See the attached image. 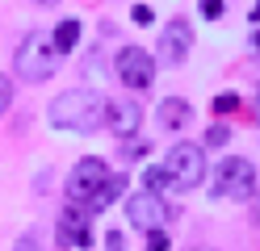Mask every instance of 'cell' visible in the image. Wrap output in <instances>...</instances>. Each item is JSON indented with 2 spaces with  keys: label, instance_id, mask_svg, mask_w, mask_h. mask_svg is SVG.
Returning a JSON list of instances; mask_svg holds the SVG:
<instances>
[{
  "label": "cell",
  "instance_id": "6da1fadb",
  "mask_svg": "<svg viewBox=\"0 0 260 251\" xmlns=\"http://www.w3.org/2000/svg\"><path fill=\"white\" fill-rule=\"evenodd\" d=\"M51 126L72 134H92L109 126V100L96 88H68L51 100Z\"/></svg>",
  "mask_w": 260,
  "mask_h": 251
},
{
  "label": "cell",
  "instance_id": "7a4b0ae2",
  "mask_svg": "<svg viewBox=\"0 0 260 251\" xmlns=\"http://www.w3.org/2000/svg\"><path fill=\"white\" fill-rule=\"evenodd\" d=\"M59 63H63V50L55 46V33L34 29V33L21 38L17 55H13V71L21 80H29V84H42V80H51L59 71Z\"/></svg>",
  "mask_w": 260,
  "mask_h": 251
},
{
  "label": "cell",
  "instance_id": "3957f363",
  "mask_svg": "<svg viewBox=\"0 0 260 251\" xmlns=\"http://www.w3.org/2000/svg\"><path fill=\"white\" fill-rule=\"evenodd\" d=\"M164 167H168V176H172V189L176 193H189V189H198V184L206 180V151L198 142H176L168 151Z\"/></svg>",
  "mask_w": 260,
  "mask_h": 251
},
{
  "label": "cell",
  "instance_id": "277c9868",
  "mask_svg": "<svg viewBox=\"0 0 260 251\" xmlns=\"http://www.w3.org/2000/svg\"><path fill=\"white\" fill-rule=\"evenodd\" d=\"M256 189H260V184H256V167L243 159V155H231V159L218 163V172H214V193H218V197L252 201Z\"/></svg>",
  "mask_w": 260,
  "mask_h": 251
},
{
  "label": "cell",
  "instance_id": "5b68a950",
  "mask_svg": "<svg viewBox=\"0 0 260 251\" xmlns=\"http://www.w3.org/2000/svg\"><path fill=\"white\" fill-rule=\"evenodd\" d=\"M109 167H105V159H96V155H88V159H80L72 172H68V201H76V205H92L96 201V193L109 184Z\"/></svg>",
  "mask_w": 260,
  "mask_h": 251
},
{
  "label": "cell",
  "instance_id": "8992f818",
  "mask_svg": "<svg viewBox=\"0 0 260 251\" xmlns=\"http://www.w3.org/2000/svg\"><path fill=\"white\" fill-rule=\"evenodd\" d=\"M172 213H176V209H168L164 193L139 189V193H130V197H126V222L135 226V230H159Z\"/></svg>",
  "mask_w": 260,
  "mask_h": 251
},
{
  "label": "cell",
  "instance_id": "52a82bcc",
  "mask_svg": "<svg viewBox=\"0 0 260 251\" xmlns=\"http://www.w3.org/2000/svg\"><path fill=\"white\" fill-rule=\"evenodd\" d=\"M118 80L126 84V88H151V80H155V59L147 55L143 46H122L118 50Z\"/></svg>",
  "mask_w": 260,
  "mask_h": 251
},
{
  "label": "cell",
  "instance_id": "ba28073f",
  "mask_svg": "<svg viewBox=\"0 0 260 251\" xmlns=\"http://www.w3.org/2000/svg\"><path fill=\"white\" fill-rule=\"evenodd\" d=\"M189 46H193V25L185 17H172V21L159 29V63L164 67H181L189 59Z\"/></svg>",
  "mask_w": 260,
  "mask_h": 251
},
{
  "label": "cell",
  "instance_id": "9c48e42d",
  "mask_svg": "<svg viewBox=\"0 0 260 251\" xmlns=\"http://www.w3.org/2000/svg\"><path fill=\"white\" fill-rule=\"evenodd\" d=\"M88 218L92 209L88 205H76L59 218V247H92V230H88Z\"/></svg>",
  "mask_w": 260,
  "mask_h": 251
},
{
  "label": "cell",
  "instance_id": "30bf717a",
  "mask_svg": "<svg viewBox=\"0 0 260 251\" xmlns=\"http://www.w3.org/2000/svg\"><path fill=\"white\" fill-rule=\"evenodd\" d=\"M139 126H143V109L135 100H113L109 105V130L118 134V138H135Z\"/></svg>",
  "mask_w": 260,
  "mask_h": 251
},
{
  "label": "cell",
  "instance_id": "8fae6325",
  "mask_svg": "<svg viewBox=\"0 0 260 251\" xmlns=\"http://www.w3.org/2000/svg\"><path fill=\"white\" fill-rule=\"evenodd\" d=\"M189 122H193L189 100H181V96H164L159 100V126L164 130H185Z\"/></svg>",
  "mask_w": 260,
  "mask_h": 251
},
{
  "label": "cell",
  "instance_id": "7c38bea8",
  "mask_svg": "<svg viewBox=\"0 0 260 251\" xmlns=\"http://www.w3.org/2000/svg\"><path fill=\"white\" fill-rule=\"evenodd\" d=\"M76 42H80V21H76V17L59 21V25H55V46L63 50V55H72V50H76Z\"/></svg>",
  "mask_w": 260,
  "mask_h": 251
},
{
  "label": "cell",
  "instance_id": "4fadbf2b",
  "mask_svg": "<svg viewBox=\"0 0 260 251\" xmlns=\"http://www.w3.org/2000/svg\"><path fill=\"white\" fill-rule=\"evenodd\" d=\"M122 189H126V176H109V184H105V189H101V193H96V201H92V205H88V209H92V213H101V209H105V205H109V201H113V197H118Z\"/></svg>",
  "mask_w": 260,
  "mask_h": 251
},
{
  "label": "cell",
  "instance_id": "5bb4252c",
  "mask_svg": "<svg viewBox=\"0 0 260 251\" xmlns=\"http://www.w3.org/2000/svg\"><path fill=\"white\" fill-rule=\"evenodd\" d=\"M168 184H172L168 167H147V176H143V189H151V193H164Z\"/></svg>",
  "mask_w": 260,
  "mask_h": 251
},
{
  "label": "cell",
  "instance_id": "9a60e30c",
  "mask_svg": "<svg viewBox=\"0 0 260 251\" xmlns=\"http://www.w3.org/2000/svg\"><path fill=\"white\" fill-rule=\"evenodd\" d=\"M235 109H239V96H235V92H218V96H214V113L226 117V113H235Z\"/></svg>",
  "mask_w": 260,
  "mask_h": 251
},
{
  "label": "cell",
  "instance_id": "2e32d148",
  "mask_svg": "<svg viewBox=\"0 0 260 251\" xmlns=\"http://www.w3.org/2000/svg\"><path fill=\"white\" fill-rule=\"evenodd\" d=\"M147 147H151V142H143V138H126L122 159H143V155H147Z\"/></svg>",
  "mask_w": 260,
  "mask_h": 251
},
{
  "label": "cell",
  "instance_id": "e0dca14e",
  "mask_svg": "<svg viewBox=\"0 0 260 251\" xmlns=\"http://www.w3.org/2000/svg\"><path fill=\"white\" fill-rule=\"evenodd\" d=\"M226 138H231V130H226V126H210L206 130V147H222Z\"/></svg>",
  "mask_w": 260,
  "mask_h": 251
},
{
  "label": "cell",
  "instance_id": "ac0fdd59",
  "mask_svg": "<svg viewBox=\"0 0 260 251\" xmlns=\"http://www.w3.org/2000/svg\"><path fill=\"white\" fill-rule=\"evenodd\" d=\"M147 251H168V234H164V226H159V230H147Z\"/></svg>",
  "mask_w": 260,
  "mask_h": 251
},
{
  "label": "cell",
  "instance_id": "d6986e66",
  "mask_svg": "<svg viewBox=\"0 0 260 251\" xmlns=\"http://www.w3.org/2000/svg\"><path fill=\"white\" fill-rule=\"evenodd\" d=\"M9 105H13V80L0 76V113H9Z\"/></svg>",
  "mask_w": 260,
  "mask_h": 251
},
{
  "label": "cell",
  "instance_id": "ffe728a7",
  "mask_svg": "<svg viewBox=\"0 0 260 251\" xmlns=\"http://www.w3.org/2000/svg\"><path fill=\"white\" fill-rule=\"evenodd\" d=\"M202 17L206 21H218L222 17V0H202Z\"/></svg>",
  "mask_w": 260,
  "mask_h": 251
},
{
  "label": "cell",
  "instance_id": "44dd1931",
  "mask_svg": "<svg viewBox=\"0 0 260 251\" xmlns=\"http://www.w3.org/2000/svg\"><path fill=\"white\" fill-rule=\"evenodd\" d=\"M105 251H126V239H122V230H105Z\"/></svg>",
  "mask_w": 260,
  "mask_h": 251
},
{
  "label": "cell",
  "instance_id": "7402d4cb",
  "mask_svg": "<svg viewBox=\"0 0 260 251\" xmlns=\"http://www.w3.org/2000/svg\"><path fill=\"white\" fill-rule=\"evenodd\" d=\"M17 251H38V230H25L17 239Z\"/></svg>",
  "mask_w": 260,
  "mask_h": 251
},
{
  "label": "cell",
  "instance_id": "603a6c76",
  "mask_svg": "<svg viewBox=\"0 0 260 251\" xmlns=\"http://www.w3.org/2000/svg\"><path fill=\"white\" fill-rule=\"evenodd\" d=\"M135 25H151V9L147 5H135Z\"/></svg>",
  "mask_w": 260,
  "mask_h": 251
},
{
  "label": "cell",
  "instance_id": "cb8c5ba5",
  "mask_svg": "<svg viewBox=\"0 0 260 251\" xmlns=\"http://www.w3.org/2000/svg\"><path fill=\"white\" fill-rule=\"evenodd\" d=\"M248 17H252V21H260V0H256V5H252V13H248Z\"/></svg>",
  "mask_w": 260,
  "mask_h": 251
},
{
  "label": "cell",
  "instance_id": "d4e9b609",
  "mask_svg": "<svg viewBox=\"0 0 260 251\" xmlns=\"http://www.w3.org/2000/svg\"><path fill=\"white\" fill-rule=\"evenodd\" d=\"M34 5H59V0H34Z\"/></svg>",
  "mask_w": 260,
  "mask_h": 251
},
{
  "label": "cell",
  "instance_id": "484cf974",
  "mask_svg": "<svg viewBox=\"0 0 260 251\" xmlns=\"http://www.w3.org/2000/svg\"><path fill=\"white\" fill-rule=\"evenodd\" d=\"M252 218H256V222H260V201H256V213H252Z\"/></svg>",
  "mask_w": 260,
  "mask_h": 251
},
{
  "label": "cell",
  "instance_id": "4316f807",
  "mask_svg": "<svg viewBox=\"0 0 260 251\" xmlns=\"http://www.w3.org/2000/svg\"><path fill=\"white\" fill-rule=\"evenodd\" d=\"M252 117H256V122H260V100H256V113H252Z\"/></svg>",
  "mask_w": 260,
  "mask_h": 251
},
{
  "label": "cell",
  "instance_id": "83f0119b",
  "mask_svg": "<svg viewBox=\"0 0 260 251\" xmlns=\"http://www.w3.org/2000/svg\"><path fill=\"white\" fill-rule=\"evenodd\" d=\"M189 251H214V247H189Z\"/></svg>",
  "mask_w": 260,
  "mask_h": 251
},
{
  "label": "cell",
  "instance_id": "f1b7e54d",
  "mask_svg": "<svg viewBox=\"0 0 260 251\" xmlns=\"http://www.w3.org/2000/svg\"><path fill=\"white\" fill-rule=\"evenodd\" d=\"M252 46H256V50H260V33H256V38H252Z\"/></svg>",
  "mask_w": 260,
  "mask_h": 251
}]
</instances>
